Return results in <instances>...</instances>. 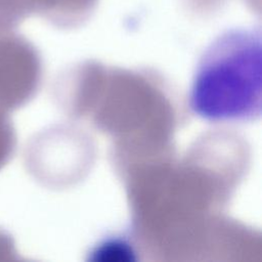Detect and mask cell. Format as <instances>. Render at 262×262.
<instances>
[{"instance_id": "cell-1", "label": "cell", "mask_w": 262, "mask_h": 262, "mask_svg": "<svg viewBox=\"0 0 262 262\" xmlns=\"http://www.w3.org/2000/svg\"><path fill=\"white\" fill-rule=\"evenodd\" d=\"M189 107L210 122H249L260 118L259 33L228 32L207 48L193 74Z\"/></svg>"}, {"instance_id": "cell-2", "label": "cell", "mask_w": 262, "mask_h": 262, "mask_svg": "<svg viewBox=\"0 0 262 262\" xmlns=\"http://www.w3.org/2000/svg\"><path fill=\"white\" fill-rule=\"evenodd\" d=\"M94 260L130 261L134 260V252L130 245L122 239H108L96 247L93 251Z\"/></svg>"}, {"instance_id": "cell-3", "label": "cell", "mask_w": 262, "mask_h": 262, "mask_svg": "<svg viewBox=\"0 0 262 262\" xmlns=\"http://www.w3.org/2000/svg\"><path fill=\"white\" fill-rule=\"evenodd\" d=\"M8 112L0 107V170L8 163L14 148V132Z\"/></svg>"}, {"instance_id": "cell-4", "label": "cell", "mask_w": 262, "mask_h": 262, "mask_svg": "<svg viewBox=\"0 0 262 262\" xmlns=\"http://www.w3.org/2000/svg\"><path fill=\"white\" fill-rule=\"evenodd\" d=\"M9 254H11L10 241L6 232L0 230V260L8 259Z\"/></svg>"}]
</instances>
